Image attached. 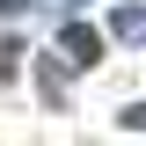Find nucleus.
<instances>
[{
  "label": "nucleus",
  "instance_id": "1",
  "mask_svg": "<svg viewBox=\"0 0 146 146\" xmlns=\"http://www.w3.org/2000/svg\"><path fill=\"white\" fill-rule=\"evenodd\" d=\"M58 58H66V66H95V58H102V29H95V22H66V29H58Z\"/></svg>",
  "mask_w": 146,
  "mask_h": 146
},
{
  "label": "nucleus",
  "instance_id": "2",
  "mask_svg": "<svg viewBox=\"0 0 146 146\" xmlns=\"http://www.w3.org/2000/svg\"><path fill=\"white\" fill-rule=\"evenodd\" d=\"M110 36H124V44H139V36H146V0H124V7L110 15Z\"/></svg>",
  "mask_w": 146,
  "mask_h": 146
},
{
  "label": "nucleus",
  "instance_id": "3",
  "mask_svg": "<svg viewBox=\"0 0 146 146\" xmlns=\"http://www.w3.org/2000/svg\"><path fill=\"white\" fill-rule=\"evenodd\" d=\"M0 73H15V44H7V36H0Z\"/></svg>",
  "mask_w": 146,
  "mask_h": 146
},
{
  "label": "nucleus",
  "instance_id": "4",
  "mask_svg": "<svg viewBox=\"0 0 146 146\" xmlns=\"http://www.w3.org/2000/svg\"><path fill=\"white\" fill-rule=\"evenodd\" d=\"M22 7H29V0H0V22H7V15H22Z\"/></svg>",
  "mask_w": 146,
  "mask_h": 146
}]
</instances>
